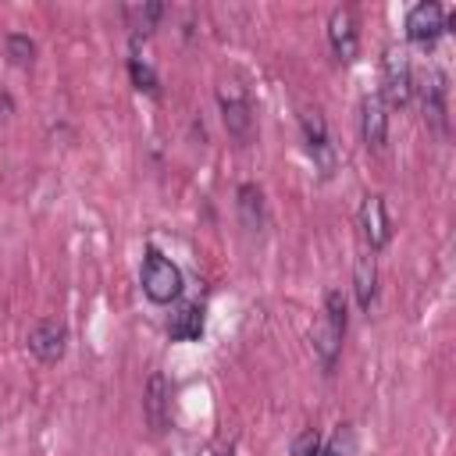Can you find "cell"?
I'll use <instances>...</instances> for the list:
<instances>
[{
  "label": "cell",
  "mask_w": 456,
  "mask_h": 456,
  "mask_svg": "<svg viewBox=\"0 0 456 456\" xmlns=\"http://www.w3.org/2000/svg\"><path fill=\"white\" fill-rule=\"evenodd\" d=\"M160 18H164V4H135V7H125V21H128V28L135 36H150Z\"/></svg>",
  "instance_id": "cell-16"
},
{
  "label": "cell",
  "mask_w": 456,
  "mask_h": 456,
  "mask_svg": "<svg viewBox=\"0 0 456 456\" xmlns=\"http://www.w3.org/2000/svg\"><path fill=\"white\" fill-rule=\"evenodd\" d=\"M292 456H317L321 452V435H317V428H306V431H299L296 438H292V449H289Z\"/></svg>",
  "instance_id": "cell-19"
},
{
  "label": "cell",
  "mask_w": 456,
  "mask_h": 456,
  "mask_svg": "<svg viewBox=\"0 0 456 456\" xmlns=\"http://www.w3.org/2000/svg\"><path fill=\"white\" fill-rule=\"evenodd\" d=\"M167 335L175 342H196L203 335V306L200 303H182L167 321Z\"/></svg>",
  "instance_id": "cell-14"
},
{
  "label": "cell",
  "mask_w": 456,
  "mask_h": 456,
  "mask_svg": "<svg viewBox=\"0 0 456 456\" xmlns=\"http://www.w3.org/2000/svg\"><path fill=\"white\" fill-rule=\"evenodd\" d=\"M353 292H356V303L360 310H370L374 296H378V264H374V253L363 249L353 264Z\"/></svg>",
  "instance_id": "cell-13"
},
{
  "label": "cell",
  "mask_w": 456,
  "mask_h": 456,
  "mask_svg": "<svg viewBox=\"0 0 456 456\" xmlns=\"http://www.w3.org/2000/svg\"><path fill=\"white\" fill-rule=\"evenodd\" d=\"M360 232L370 246V253L385 249L388 239H392V221H388V210H385V196H367L363 207H360Z\"/></svg>",
  "instance_id": "cell-9"
},
{
  "label": "cell",
  "mask_w": 456,
  "mask_h": 456,
  "mask_svg": "<svg viewBox=\"0 0 456 456\" xmlns=\"http://www.w3.org/2000/svg\"><path fill=\"white\" fill-rule=\"evenodd\" d=\"M413 89H420V100H424V114L445 128V96H449V86H445V71L442 68H428L420 78H413Z\"/></svg>",
  "instance_id": "cell-11"
},
{
  "label": "cell",
  "mask_w": 456,
  "mask_h": 456,
  "mask_svg": "<svg viewBox=\"0 0 456 456\" xmlns=\"http://www.w3.org/2000/svg\"><path fill=\"white\" fill-rule=\"evenodd\" d=\"M7 57H11V64H18V68H28L32 61H36V43L25 36V32H7Z\"/></svg>",
  "instance_id": "cell-17"
},
{
  "label": "cell",
  "mask_w": 456,
  "mask_h": 456,
  "mask_svg": "<svg viewBox=\"0 0 456 456\" xmlns=\"http://www.w3.org/2000/svg\"><path fill=\"white\" fill-rule=\"evenodd\" d=\"M349 452H353V431H349V428H338L335 438H331L317 456H349Z\"/></svg>",
  "instance_id": "cell-20"
},
{
  "label": "cell",
  "mask_w": 456,
  "mask_h": 456,
  "mask_svg": "<svg viewBox=\"0 0 456 456\" xmlns=\"http://www.w3.org/2000/svg\"><path fill=\"white\" fill-rule=\"evenodd\" d=\"M235 196H239L235 203H239V221H242V228H246V232H260V228H264V192H260V185L242 182Z\"/></svg>",
  "instance_id": "cell-15"
},
{
  "label": "cell",
  "mask_w": 456,
  "mask_h": 456,
  "mask_svg": "<svg viewBox=\"0 0 456 456\" xmlns=\"http://www.w3.org/2000/svg\"><path fill=\"white\" fill-rule=\"evenodd\" d=\"M413 96V64L406 46H385L381 57V100L385 107H406Z\"/></svg>",
  "instance_id": "cell-3"
},
{
  "label": "cell",
  "mask_w": 456,
  "mask_h": 456,
  "mask_svg": "<svg viewBox=\"0 0 456 456\" xmlns=\"http://www.w3.org/2000/svg\"><path fill=\"white\" fill-rule=\"evenodd\" d=\"M346 321H349V314H346V296H342L338 289H331V292L324 296V310H321V317H317V324H314V331H310L314 353H317V360H321L324 370H331L335 360H338L342 335H346Z\"/></svg>",
  "instance_id": "cell-1"
},
{
  "label": "cell",
  "mask_w": 456,
  "mask_h": 456,
  "mask_svg": "<svg viewBox=\"0 0 456 456\" xmlns=\"http://www.w3.org/2000/svg\"><path fill=\"white\" fill-rule=\"evenodd\" d=\"M217 103H221V121L228 128V135H235L239 142L249 139L253 132V103H249V93L239 78H224L217 86Z\"/></svg>",
  "instance_id": "cell-4"
},
{
  "label": "cell",
  "mask_w": 456,
  "mask_h": 456,
  "mask_svg": "<svg viewBox=\"0 0 456 456\" xmlns=\"http://www.w3.org/2000/svg\"><path fill=\"white\" fill-rule=\"evenodd\" d=\"M328 43L335 50V57L342 64L356 61V50H360V21H356V11L353 7H335L328 14Z\"/></svg>",
  "instance_id": "cell-7"
},
{
  "label": "cell",
  "mask_w": 456,
  "mask_h": 456,
  "mask_svg": "<svg viewBox=\"0 0 456 456\" xmlns=\"http://www.w3.org/2000/svg\"><path fill=\"white\" fill-rule=\"evenodd\" d=\"M128 75H132V82H135V89H142V93H150V96H157V75H153V68H150L146 61H139V57H132V61H128Z\"/></svg>",
  "instance_id": "cell-18"
},
{
  "label": "cell",
  "mask_w": 456,
  "mask_h": 456,
  "mask_svg": "<svg viewBox=\"0 0 456 456\" xmlns=\"http://www.w3.org/2000/svg\"><path fill=\"white\" fill-rule=\"evenodd\" d=\"M299 128H303V142H306V153L314 157V164L321 167V175L328 178L335 171V153H331V139H328V121L317 107H306L299 114Z\"/></svg>",
  "instance_id": "cell-5"
},
{
  "label": "cell",
  "mask_w": 456,
  "mask_h": 456,
  "mask_svg": "<svg viewBox=\"0 0 456 456\" xmlns=\"http://www.w3.org/2000/svg\"><path fill=\"white\" fill-rule=\"evenodd\" d=\"M28 349H32L36 360L57 363V360L64 356V349H68V328H64L61 321H53V317L32 324V331H28Z\"/></svg>",
  "instance_id": "cell-8"
},
{
  "label": "cell",
  "mask_w": 456,
  "mask_h": 456,
  "mask_svg": "<svg viewBox=\"0 0 456 456\" xmlns=\"http://www.w3.org/2000/svg\"><path fill=\"white\" fill-rule=\"evenodd\" d=\"M445 7L435 0H420L406 11V39L417 46H431L442 32H445Z\"/></svg>",
  "instance_id": "cell-6"
},
{
  "label": "cell",
  "mask_w": 456,
  "mask_h": 456,
  "mask_svg": "<svg viewBox=\"0 0 456 456\" xmlns=\"http://www.w3.org/2000/svg\"><path fill=\"white\" fill-rule=\"evenodd\" d=\"M167 403H171L167 378H164V374H150L142 410H146V420H150V428H153V431H164V428H167Z\"/></svg>",
  "instance_id": "cell-12"
},
{
  "label": "cell",
  "mask_w": 456,
  "mask_h": 456,
  "mask_svg": "<svg viewBox=\"0 0 456 456\" xmlns=\"http://www.w3.org/2000/svg\"><path fill=\"white\" fill-rule=\"evenodd\" d=\"M360 135L370 150H381L388 139V107L381 100V93H367L360 100Z\"/></svg>",
  "instance_id": "cell-10"
},
{
  "label": "cell",
  "mask_w": 456,
  "mask_h": 456,
  "mask_svg": "<svg viewBox=\"0 0 456 456\" xmlns=\"http://www.w3.org/2000/svg\"><path fill=\"white\" fill-rule=\"evenodd\" d=\"M139 281H142V292L150 303L157 306H167L182 296V271L171 256H164L157 246H146V256H142V271H139Z\"/></svg>",
  "instance_id": "cell-2"
}]
</instances>
